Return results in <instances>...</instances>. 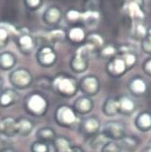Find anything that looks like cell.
I'll list each match as a JSON object with an SVG mask.
<instances>
[{
	"label": "cell",
	"instance_id": "1",
	"mask_svg": "<svg viewBox=\"0 0 151 152\" xmlns=\"http://www.w3.org/2000/svg\"><path fill=\"white\" fill-rule=\"evenodd\" d=\"M51 90L64 98H72L78 91V81L70 75L58 74L52 78Z\"/></svg>",
	"mask_w": 151,
	"mask_h": 152
},
{
	"label": "cell",
	"instance_id": "2",
	"mask_svg": "<svg viewBox=\"0 0 151 152\" xmlns=\"http://www.w3.org/2000/svg\"><path fill=\"white\" fill-rule=\"evenodd\" d=\"M49 100L38 91L29 93L23 100L24 111L34 117H42L49 110Z\"/></svg>",
	"mask_w": 151,
	"mask_h": 152
},
{
	"label": "cell",
	"instance_id": "3",
	"mask_svg": "<svg viewBox=\"0 0 151 152\" xmlns=\"http://www.w3.org/2000/svg\"><path fill=\"white\" fill-rule=\"evenodd\" d=\"M95 50L88 43L83 44L78 47L70 59L69 67L71 70L77 74L85 72L89 67L90 55Z\"/></svg>",
	"mask_w": 151,
	"mask_h": 152
},
{
	"label": "cell",
	"instance_id": "4",
	"mask_svg": "<svg viewBox=\"0 0 151 152\" xmlns=\"http://www.w3.org/2000/svg\"><path fill=\"white\" fill-rule=\"evenodd\" d=\"M8 80L16 90H25L32 86L34 82L33 74L28 69L20 67L14 69L8 75Z\"/></svg>",
	"mask_w": 151,
	"mask_h": 152
},
{
	"label": "cell",
	"instance_id": "5",
	"mask_svg": "<svg viewBox=\"0 0 151 152\" xmlns=\"http://www.w3.org/2000/svg\"><path fill=\"white\" fill-rule=\"evenodd\" d=\"M78 115L76 113L72 106L68 104L58 105L54 113V120L56 124L62 128H72L77 123Z\"/></svg>",
	"mask_w": 151,
	"mask_h": 152
},
{
	"label": "cell",
	"instance_id": "6",
	"mask_svg": "<svg viewBox=\"0 0 151 152\" xmlns=\"http://www.w3.org/2000/svg\"><path fill=\"white\" fill-rule=\"evenodd\" d=\"M108 140L120 141L123 140L126 134L125 124L120 121H108L104 124L100 132Z\"/></svg>",
	"mask_w": 151,
	"mask_h": 152
},
{
	"label": "cell",
	"instance_id": "7",
	"mask_svg": "<svg viewBox=\"0 0 151 152\" xmlns=\"http://www.w3.org/2000/svg\"><path fill=\"white\" fill-rule=\"evenodd\" d=\"M100 89V80L95 75H86L78 81V91H80L83 96L93 97L99 93Z\"/></svg>",
	"mask_w": 151,
	"mask_h": 152
},
{
	"label": "cell",
	"instance_id": "8",
	"mask_svg": "<svg viewBox=\"0 0 151 152\" xmlns=\"http://www.w3.org/2000/svg\"><path fill=\"white\" fill-rule=\"evenodd\" d=\"M101 123L97 117L96 116H88L84 118L78 125L79 132L85 139H90L101 132Z\"/></svg>",
	"mask_w": 151,
	"mask_h": 152
},
{
	"label": "cell",
	"instance_id": "9",
	"mask_svg": "<svg viewBox=\"0 0 151 152\" xmlns=\"http://www.w3.org/2000/svg\"><path fill=\"white\" fill-rule=\"evenodd\" d=\"M105 70L109 77L117 79L124 76L129 69L124 62L123 58L118 55L109 60L108 63L106 64Z\"/></svg>",
	"mask_w": 151,
	"mask_h": 152
},
{
	"label": "cell",
	"instance_id": "10",
	"mask_svg": "<svg viewBox=\"0 0 151 152\" xmlns=\"http://www.w3.org/2000/svg\"><path fill=\"white\" fill-rule=\"evenodd\" d=\"M143 7L144 6L136 2H127L123 4V13L129 16L132 23H144L146 14Z\"/></svg>",
	"mask_w": 151,
	"mask_h": 152
},
{
	"label": "cell",
	"instance_id": "11",
	"mask_svg": "<svg viewBox=\"0 0 151 152\" xmlns=\"http://www.w3.org/2000/svg\"><path fill=\"white\" fill-rule=\"evenodd\" d=\"M57 59V52L50 46H44L37 52V61L42 68H51L55 65Z\"/></svg>",
	"mask_w": 151,
	"mask_h": 152
},
{
	"label": "cell",
	"instance_id": "12",
	"mask_svg": "<svg viewBox=\"0 0 151 152\" xmlns=\"http://www.w3.org/2000/svg\"><path fill=\"white\" fill-rule=\"evenodd\" d=\"M128 88L133 96L142 97L147 92V83L144 77L137 75L129 80Z\"/></svg>",
	"mask_w": 151,
	"mask_h": 152
},
{
	"label": "cell",
	"instance_id": "13",
	"mask_svg": "<svg viewBox=\"0 0 151 152\" xmlns=\"http://www.w3.org/2000/svg\"><path fill=\"white\" fill-rule=\"evenodd\" d=\"M72 107L78 116H84L93 111L95 108V102L91 97L81 96L75 99Z\"/></svg>",
	"mask_w": 151,
	"mask_h": 152
},
{
	"label": "cell",
	"instance_id": "14",
	"mask_svg": "<svg viewBox=\"0 0 151 152\" xmlns=\"http://www.w3.org/2000/svg\"><path fill=\"white\" fill-rule=\"evenodd\" d=\"M0 135L12 138L17 135V121L11 116H6L0 119Z\"/></svg>",
	"mask_w": 151,
	"mask_h": 152
},
{
	"label": "cell",
	"instance_id": "15",
	"mask_svg": "<svg viewBox=\"0 0 151 152\" xmlns=\"http://www.w3.org/2000/svg\"><path fill=\"white\" fill-rule=\"evenodd\" d=\"M117 102H118L119 114L131 116L135 113L137 109L135 101L128 96H120L117 97Z\"/></svg>",
	"mask_w": 151,
	"mask_h": 152
},
{
	"label": "cell",
	"instance_id": "16",
	"mask_svg": "<svg viewBox=\"0 0 151 152\" xmlns=\"http://www.w3.org/2000/svg\"><path fill=\"white\" fill-rule=\"evenodd\" d=\"M19 99V93L15 88H5L0 92V107L8 108L16 104Z\"/></svg>",
	"mask_w": 151,
	"mask_h": 152
},
{
	"label": "cell",
	"instance_id": "17",
	"mask_svg": "<svg viewBox=\"0 0 151 152\" xmlns=\"http://www.w3.org/2000/svg\"><path fill=\"white\" fill-rule=\"evenodd\" d=\"M134 125L141 132L151 131V113L148 111L139 112L134 120Z\"/></svg>",
	"mask_w": 151,
	"mask_h": 152
},
{
	"label": "cell",
	"instance_id": "18",
	"mask_svg": "<svg viewBox=\"0 0 151 152\" xmlns=\"http://www.w3.org/2000/svg\"><path fill=\"white\" fill-rule=\"evenodd\" d=\"M17 121V135L21 137H27L32 133L34 128V121L26 117H20L16 119Z\"/></svg>",
	"mask_w": 151,
	"mask_h": 152
},
{
	"label": "cell",
	"instance_id": "19",
	"mask_svg": "<svg viewBox=\"0 0 151 152\" xmlns=\"http://www.w3.org/2000/svg\"><path fill=\"white\" fill-rule=\"evenodd\" d=\"M16 65V57L9 51L0 53V69L3 71H12Z\"/></svg>",
	"mask_w": 151,
	"mask_h": 152
},
{
	"label": "cell",
	"instance_id": "20",
	"mask_svg": "<svg viewBox=\"0 0 151 152\" xmlns=\"http://www.w3.org/2000/svg\"><path fill=\"white\" fill-rule=\"evenodd\" d=\"M102 112L107 117H114L119 114L117 97H108L102 105Z\"/></svg>",
	"mask_w": 151,
	"mask_h": 152
},
{
	"label": "cell",
	"instance_id": "21",
	"mask_svg": "<svg viewBox=\"0 0 151 152\" xmlns=\"http://www.w3.org/2000/svg\"><path fill=\"white\" fill-rule=\"evenodd\" d=\"M58 137L56 132L51 127H42L36 132V138L38 140L46 142L48 144L53 143Z\"/></svg>",
	"mask_w": 151,
	"mask_h": 152
},
{
	"label": "cell",
	"instance_id": "22",
	"mask_svg": "<svg viewBox=\"0 0 151 152\" xmlns=\"http://www.w3.org/2000/svg\"><path fill=\"white\" fill-rule=\"evenodd\" d=\"M86 34L85 31L80 26H75L69 30L68 34L69 40L74 44H82L86 41Z\"/></svg>",
	"mask_w": 151,
	"mask_h": 152
},
{
	"label": "cell",
	"instance_id": "23",
	"mask_svg": "<svg viewBox=\"0 0 151 152\" xmlns=\"http://www.w3.org/2000/svg\"><path fill=\"white\" fill-rule=\"evenodd\" d=\"M18 47L23 54H31L34 49V42L33 38L29 34H23L20 36L18 39Z\"/></svg>",
	"mask_w": 151,
	"mask_h": 152
},
{
	"label": "cell",
	"instance_id": "24",
	"mask_svg": "<svg viewBox=\"0 0 151 152\" xmlns=\"http://www.w3.org/2000/svg\"><path fill=\"white\" fill-rule=\"evenodd\" d=\"M52 145L55 152H70L73 148L71 141L64 136H58Z\"/></svg>",
	"mask_w": 151,
	"mask_h": 152
},
{
	"label": "cell",
	"instance_id": "25",
	"mask_svg": "<svg viewBox=\"0 0 151 152\" xmlns=\"http://www.w3.org/2000/svg\"><path fill=\"white\" fill-rule=\"evenodd\" d=\"M120 148H122L123 151H134L136 149V148L139 145V139L138 137L135 136H128L126 135L123 140H120V141H118Z\"/></svg>",
	"mask_w": 151,
	"mask_h": 152
},
{
	"label": "cell",
	"instance_id": "26",
	"mask_svg": "<svg viewBox=\"0 0 151 152\" xmlns=\"http://www.w3.org/2000/svg\"><path fill=\"white\" fill-rule=\"evenodd\" d=\"M100 19V14L96 10H89L82 13L81 22H83L86 26H95L97 24Z\"/></svg>",
	"mask_w": 151,
	"mask_h": 152
},
{
	"label": "cell",
	"instance_id": "27",
	"mask_svg": "<svg viewBox=\"0 0 151 152\" xmlns=\"http://www.w3.org/2000/svg\"><path fill=\"white\" fill-rule=\"evenodd\" d=\"M85 42L89 45H91V47L95 50V51H97V52L104 45V40L103 38V36L96 33H93L91 34L87 35Z\"/></svg>",
	"mask_w": 151,
	"mask_h": 152
},
{
	"label": "cell",
	"instance_id": "28",
	"mask_svg": "<svg viewBox=\"0 0 151 152\" xmlns=\"http://www.w3.org/2000/svg\"><path fill=\"white\" fill-rule=\"evenodd\" d=\"M98 54L100 58L110 60L118 56V47L113 44H104L98 51Z\"/></svg>",
	"mask_w": 151,
	"mask_h": 152
},
{
	"label": "cell",
	"instance_id": "29",
	"mask_svg": "<svg viewBox=\"0 0 151 152\" xmlns=\"http://www.w3.org/2000/svg\"><path fill=\"white\" fill-rule=\"evenodd\" d=\"M131 32H132V35L136 39L142 41L147 36V29L145 26L144 23H132Z\"/></svg>",
	"mask_w": 151,
	"mask_h": 152
},
{
	"label": "cell",
	"instance_id": "30",
	"mask_svg": "<svg viewBox=\"0 0 151 152\" xmlns=\"http://www.w3.org/2000/svg\"><path fill=\"white\" fill-rule=\"evenodd\" d=\"M34 85L44 90H51L52 87V78L49 77V76H40L36 79H34Z\"/></svg>",
	"mask_w": 151,
	"mask_h": 152
},
{
	"label": "cell",
	"instance_id": "31",
	"mask_svg": "<svg viewBox=\"0 0 151 152\" xmlns=\"http://www.w3.org/2000/svg\"><path fill=\"white\" fill-rule=\"evenodd\" d=\"M107 141L108 140L100 132L97 135L88 139V145L92 149H96V148H102Z\"/></svg>",
	"mask_w": 151,
	"mask_h": 152
},
{
	"label": "cell",
	"instance_id": "32",
	"mask_svg": "<svg viewBox=\"0 0 151 152\" xmlns=\"http://www.w3.org/2000/svg\"><path fill=\"white\" fill-rule=\"evenodd\" d=\"M120 56L128 68V69H131L137 63V60H138V56H137V53L136 51H131V52H126V53H123L122 55H119Z\"/></svg>",
	"mask_w": 151,
	"mask_h": 152
},
{
	"label": "cell",
	"instance_id": "33",
	"mask_svg": "<svg viewBox=\"0 0 151 152\" xmlns=\"http://www.w3.org/2000/svg\"><path fill=\"white\" fill-rule=\"evenodd\" d=\"M31 152H50V144L41 141V140H35L31 144L30 147Z\"/></svg>",
	"mask_w": 151,
	"mask_h": 152
},
{
	"label": "cell",
	"instance_id": "34",
	"mask_svg": "<svg viewBox=\"0 0 151 152\" xmlns=\"http://www.w3.org/2000/svg\"><path fill=\"white\" fill-rule=\"evenodd\" d=\"M60 15V11L56 7H52L46 13V21L50 24H55L59 21Z\"/></svg>",
	"mask_w": 151,
	"mask_h": 152
},
{
	"label": "cell",
	"instance_id": "35",
	"mask_svg": "<svg viewBox=\"0 0 151 152\" xmlns=\"http://www.w3.org/2000/svg\"><path fill=\"white\" fill-rule=\"evenodd\" d=\"M101 152H123V149L118 141L108 140L101 148Z\"/></svg>",
	"mask_w": 151,
	"mask_h": 152
},
{
	"label": "cell",
	"instance_id": "36",
	"mask_svg": "<svg viewBox=\"0 0 151 152\" xmlns=\"http://www.w3.org/2000/svg\"><path fill=\"white\" fill-rule=\"evenodd\" d=\"M66 34L62 30H55L49 34V39L52 42H60L66 39Z\"/></svg>",
	"mask_w": 151,
	"mask_h": 152
},
{
	"label": "cell",
	"instance_id": "37",
	"mask_svg": "<svg viewBox=\"0 0 151 152\" xmlns=\"http://www.w3.org/2000/svg\"><path fill=\"white\" fill-rule=\"evenodd\" d=\"M81 17H82V13L77 11V10H69L67 13V18L71 21V22H77V21H81Z\"/></svg>",
	"mask_w": 151,
	"mask_h": 152
},
{
	"label": "cell",
	"instance_id": "38",
	"mask_svg": "<svg viewBox=\"0 0 151 152\" xmlns=\"http://www.w3.org/2000/svg\"><path fill=\"white\" fill-rule=\"evenodd\" d=\"M8 40V32L6 28L0 27V49L7 45Z\"/></svg>",
	"mask_w": 151,
	"mask_h": 152
},
{
	"label": "cell",
	"instance_id": "39",
	"mask_svg": "<svg viewBox=\"0 0 151 152\" xmlns=\"http://www.w3.org/2000/svg\"><path fill=\"white\" fill-rule=\"evenodd\" d=\"M142 69L147 76L151 77V57L144 60V62L142 64Z\"/></svg>",
	"mask_w": 151,
	"mask_h": 152
},
{
	"label": "cell",
	"instance_id": "40",
	"mask_svg": "<svg viewBox=\"0 0 151 152\" xmlns=\"http://www.w3.org/2000/svg\"><path fill=\"white\" fill-rule=\"evenodd\" d=\"M141 49L146 54L151 55V42H149L146 38L141 41Z\"/></svg>",
	"mask_w": 151,
	"mask_h": 152
},
{
	"label": "cell",
	"instance_id": "41",
	"mask_svg": "<svg viewBox=\"0 0 151 152\" xmlns=\"http://www.w3.org/2000/svg\"><path fill=\"white\" fill-rule=\"evenodd\" d=\"M6 148H7L6 142L4 141V140H2L1 138H0V152H3Z\"/></svg>",
	"mask_w": 151,
	"mask_h": 152
},
{
	"label": "cell",
	"instance_id": "42",
	"mask_svg": "<svg viewBox=\"0 0 151 152\" xmlns=\"http://www.w3.org/2000/svg\"><path fill=\"white\" fill-rule=\"evenodd\" d=\"M70 152H85V151L79 146H73V148H72V149H71Z\"/></svg>",
	"mask_w": 151,
	"mask_h": 152
},
{
	"label": "cell",
	"instance_id": "43",
	"mask_svg": "<svg viewBox=\"0 0 151 152\" xmlns=\"http://www.w3.org/2000/svg\"><path fill=\"white\" fill-rule=\"evenodd\" d=\"M127 2H136L144 6V0H123V3H127Z\"/></svg>",
	"mask_w": 151,
	"mask_h": 152
},
{
	"label": "cell",
	"instance_id": "44",
	"mask_svg": "<svg viewBox=\"0 0 151 152\" xmlns=\"http://www.w3.org/2000/svg\"><path fill=\"white\" fill-rule=\"evenodd\" d=\"M29 5H31L32 7H35L40 3V0H27Z\"/></svg>",
	"mask_w": 151,
	"mask_h": 152
},
{
	"label": "cell",
	"instance_id": "45",
	"mask_svg": "<svg viewBox=\"0 0 151 152\" xmlns=\"http://www.w3.org/2000/svg\"><path fill=\"white\" fill-rule=\"evenodd\" d=\"M141 152H151V140H150L149 143L145 147V148L142 149Z\"/></svg>",
	"mask_w": 151,
	"mask_h": 152
},
{
	"label": "cell",
	"instance_id": "46",
	"mask_svg": "<svg viewBox=\"0 0 151 152\" xmlns=\"http://www.w3.org/2000/svg\"><path fill=\"white\" fill-rule=\"evenodd\" d=\"M146 39H147L149 42H151V28L147 29V34Z\"/></svg>",
	"mask_w": 151,
	"mask_h": 152
},
{
	"label": "cell",
	"instance_id": "47",
	"mask_svg": "<svg viewBox=\"0 0 151 152\" xmlns=\"http://www.w3.org/2000/svg\"><path fill=\"white\" fill-rule=\"evenodd\" d=\"M3 86H4V82H3V79L2 77H0V92L3 90Z\"/></svg>",
	"mask_w": 151,
	"mask_h": 152
},
{
	"label": "cell",
	"instance_id": "48",
	"mask_svg": "<svg viewBox=\"0 0 151 152\" xmlns=\"http://www.w3.org/2000/svg\"><path fill=\"white\" fill-rule=\"evenodd\" d=\"M3 152H16L15 149H13V148H7Z\"/></svg>",
	"mask_w": 151,
	"mask_h": 152
},
{
	"label": "cell",
	"instance_id": "49",
	"mask_svg": "<svg viewBox=\"0 0 151 152\" xmlns=\"http://www.w3.org/2000/svg\"><path fill=\"white\" fill-rule=\"evenodd\" d=\"M149 7H150V10H151V0L149 1Z\"/></svg>",
	"mask_w": 151,
	"mask_h": 152
}]
</instances>
